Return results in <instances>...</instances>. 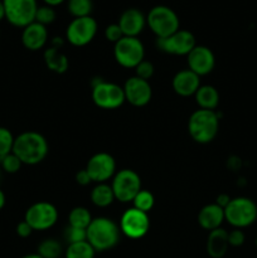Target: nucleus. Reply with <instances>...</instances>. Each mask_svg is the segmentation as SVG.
Returning a JSON list of instances; mask_svg holds the SVG:
<instances>
[{"mask_svg": "<svg viewBox=\"0 0 257 258\" xmlns=\"http://www.w3.org/2000/svg\"><path fill=\"white\" fill-rule=\"evenodd\" d=\"M86 170L92 181L97 184L106 183L115 175L116 161L110 154L97 153L88 160Z\"/></svg>", "mask_w": 257, "mask_h": 258, "instance_id": "nucleus-14", "label": "nucleus"}, {"mask_svg": "<svg viewBox=\"0 0 257 258\" xmlns=\"http://www.w3.org/2000/svg\"><path fill=\"white\" fill-rule=\"evenodd\" d=\"M92 219L93 218L91 217V213L85 207H76L70 212V216H68L70 226L81 229H87Z\"/></svg>", "mask_w": 257, "mask_h": 258, "instance_id": "nucleus-25", "label": "nucleus"}, {"mask_svg": "<svg viewBox=\"0 0 257 258\" xmlns=\"http://www.w3.org/2000/svg\"><path fill=\"white\" fill-rule=\"evenodd\" d=\"M95 248L87 241L68 244L66 258H93Z\"/></svg>", "mask_w": 257, "mask_h": 258, "instance_id": "nucleus-26", "label": "nucleus"}, {"mask_svg": "<svg viewBox=\"0 0 257 258\" xmlns=\"http://www.w3.org/2000/svg\"><path fill=\"white\" fill-rule=\"evenodd\" d=\"M76 181H77L80 185L86 186V185H88V184H90L92 180H91L87 170H86V169H82V170H80L77 174H76Z\"/></svg>", "mask_w": 257, "mask_h": 258, "instance_id": "nucleus-38", "label": "nucleus"}, {"mask_svg": "<svg viewBox=\"0 0 257 258\" xmlns=\"http://www.w3.org/2000/svg\"><path fill=\"white\" fill-rule=\"evenodd\" d=\"M5 18V9L4 4H3V0H0V22Z\"/></svg>", "mask_w": 257, "mask_h": 258, "instance_id": "nucleus-41", "label": "nucleus"}, {"mask_svg": "<svg viewBox=\"0 0 257 258\" xmlns=\"http://www.w3.org/2000/svg\"><path fill=\"white\" fill-rule=\"evenodd\" d=\"M232 198H229V196H227V194H219L218 197H217V201H216V204H218L219 207H222V208H226L227 206H228V203L231 202Z\"/></svg>", "mask_w": 257, "mask_h": 258, "instance_id": "nucleus-39", "label": "nucleus"}, {"mask_svg": "<svg viewBox=\"0 0 257 258\" xmlns=\"http://www.w3.org/2000/svg\"><path fill=\"white\" fill-rule=\"evenodd\" d=\"M0 165L4 169V171L9 174H14L19 171L20 166H22V161L19 160V158L14 153H10L0 158Z\"/></svg>", "mask_w": 257, "mask_h": 258, "instance_id": "nucleus-32", "label": "nucleus"}, {"mask_svg": "<svg viewBox=\"0 0 257 258\" xmlns=\"http://www.w3.org/2000/svg\"><path fill=\"white\" fill-rule=\"evenodd\" d=\"M197 45L196 37L189 30L179 29L166 38H158L156 47L164 53L175 55H188Z\"/></svg>", "mask_w": 257, "mask_h": 258, "instance_id": "nucleus-12", "label": "nucleus"}, {"mask_svg": "<svg viewBox=\"0 0 257 258\" xmlns=\"http://www.w3.org/2000/svg\"><path fill=\"white\" fill-rule=\"evenodd\" d=\"M189 70L196 75L206 76L213 71L216 64V58L213 52L206 45H196L191 52L186 55Z\"/></svg>", "mask_w": 257, "mask_h": 258, "instance_id": "nucleus-16", "label": "nucleus"}, {"mask_svg": "<svg viewBox=\"0 0 257 258\" xmlns=\"http://www.w3.org/2000/svg\"><path fill=\"white\" fill-rule=\"evenodd\" d=\"M5 206V196L3 193V190H0V209Z\"/></svg>", "mask_w": 257, "mask_h": 258, "instance_id": "nucleus-42", "label": "nucleus"}, {"mask_svg": "<svg viewBox=\"0 0 257 258\" xmlns=\"http://www.w3.org/2000/svg\"><path fill=\"white\" fill-rule=\"evenodd\" d=\"M244 233L241 231V229H233L232 232L228 233V242H229V246L232 247H239L244 243Z\"/></svg>", "mask_w": 257, "mask_h": 258, "instance_id": "nucleus-36", "label": "nucleus"}, {"mask_svg": "<svg viewBox=\"0 0 257 258\" xmlns=\"http://www.w3.org/2000/svg\"><path fill=\"white\" fill-rule=\"evenodd\" d=\"M122 88L125 93V100L135 107H143L148 105L153 96V90L149 81L141 80L136 76L128 78Z\"/></svg>", "mask_w": 257, "mask_h": 258, "instance_id": "nucleus-15", "label": "nucleus"}, {"mask_svg": "<svg viewBox=\"0 0 257 258\" xmlns=\"http://www.w3.org/2000/svg\"><path fill=\"white\" fill-rule=\"evenodd\" d=\"M5 19L12 25L25 28L35 20L37 0H3Z\"/></svg>", "mask_w": 257, "mask_h": 258, "instance_id": "nucleus-7", "label": "nucleus"}, {"mask_svg": "<svg viewBox=\"0 0 257 258\" xmlns=\"http://www.w3.org/2000/svg\"><path fill=\"white\" fill-rule=\"evenodd\" d=\"M97 33V23L92 17L75 18L66 30L67 40L75 47H83L92 42Z\"/></svg>", "mask_w": 257, "mask_h": 258, "instance_id": "nucleus-11", "label": "nucleus"}, {"mask_svg": "<svg viewBox=\"0 0 257 258\" xmlns=\"http://www.w3.org/2000/svg\"><path fill=\"white\" fill-rule=\"evenodd\" d=\"M87 242L95 248V251H107L117 244L120 239V228L110 218L98 217L92 219L88 226Z\"/></svg>", "mask_w": 257, "mask_h": 258, "instance_id": "nucleus-2", "label": "nucleus"}, {"mask_svg": "<svg viewBox=\"0 0 257 258\" xmlns=\"http://www.w3.org/2000/svg\"><path fill=\"white\" fill-rule=\"evenodd\" d=\"M229 247L228 232L223 228L211 231L207 239V252L212 258H222L227 253Z\"/></svg>", "mask_w": 257, "mask_h": 258, "instance_id": "nucleus-22", "label": "nucleus"}, {"mask_svg": "<svg viewBox=\"0 0 257 258\" xmlns=\"http://www.w3.org/2000/svg\"><path fill=\"white\" fill-rule=\"evenodd\" d=\"M62 253V246L53 238H47L38 246V254L42 258H58Z\"/></svg>", "mask_w": 257, "mask_h": 258, "instance_id": "nucleus-27", "label": "nucleus"}, {"mask_svg": "<svg viewBox=\"0 0 257 258\" xmlns=\"http://www.w3.org/2000/svg\"><path fill=\"white\" fill-rule=\"evenodd\" d=\"M219 117L216 111L212 110H197L189 117L188 130L196 143L208 144L218 134Z\"/></svg>", "mask_w": 257, "mask_h": 258, "instance_id": "nucleus-3", "label": "nucleus"}, {"mask_svg": "<svg viewBox=\"0 0 257 258\" xmlns=\"http://www.w3.org/2000/svg\"><path fill=\"white\" fill-rule=\"evenodd\" d=\"M135 72H136V77L141 78V80L149 81L154 75L153 63L149 62V60L144 59L143 62H140L138 66H136Z\"/></svg>", "mask_w": 257, "mask_h": 258, "instance_id": "nucleus-34", "label": "nucleus"}, {"mask_svg": "<svg viewBox=\"0 0 257 258\" xmlns=\"http://www.w3.org/2000/svg\"><path fill=\"white\" fill-rule=\"evenodd\" d=\"M48 42V30L47 27L33 22L32 24L23 28L22 43L27 49L38 50L42 49Z\"/></svg>", "mask_w": 257, "mask_h": 258, "instance_id": "nucleus-20", "label": "nucleus"}, {"mask_svg": "<svg viewBox=\"0 0 257 258\" xmlns=\"http://www.w3.org/2000/svg\"><path fill=\"white\" fill-rule=\"evenodd\" d=\"M116 62L125 68H135L145 57V49L138 37H122L113 47Z\"/></svg>", "mask_w": 257, "mask_h": 258, "instance_id": "nucleus-6", "label": "nucleus"}, {"mask_svg": "<svg viewBox=\"0 0 257 258\" xmlns=\"http://www.w3.org/2000/svg\"><path fill=\"white\" fill-rule=\"evenodd\" d=\"M150 228L149 216L136 208H128L120 221V231L131 239L143 238Z\"/></svg>", "mask_w": 257, "mask_h": 258, "instance_id": "nucleus-13", "label": "nucleus"}, {"mask_svg": "<svg viewBox=\"0 0 257 258\" xmlns=\"http://www.w3.org/2000/svg\"><path fill=\"white\" fill-rule=\"evenodd\" d=\"M123 37L122 30L118 27L117 23H113V24H110L106 27L105 29V38L108 40V42H112L113 44L117 43L121 38Z\"/></svg>", "mask_w": 257, "mask_h": 258, "instance_id": "nucleus-35", "label": "nucleus"}, {"mask_svg": "<svg viewBox=\"0 0 257 258\" xmlns=\"http://www.w3.org/2000/svg\"><path fill=\"white\" fill-rule=\"evenodd\" d=\"M133 203H134V208L148 213V212H150L151 209H153L154 203H155V199H154V196L150 193V191L143 190V189H141V190L136 194L135 198H134Z\"/></svg>", "mask_w": 257, "mask_h": 258, "instance_id": "nucleus-29", "label": "nucleus"}, {"mask_svg": "<svg viewBox=\"0 0 257 258\" xmlns=\"http://www.w3.org/2000/svg\"><path fill=\"white\" fill-rule=\"evenodd\" d=\"M45 3V5H49V7H57V5L62 4L66 0H43Z\"/></svg>", "mask_w": 257, "mask_h": 258, "instance_id": "nucleus-40", "label": "nucleus"}, {"mask_svg": "<svg viewBox=\"0 0 257 258\" xmlns=\"http://www.w3.org/2000/svg\"><path fill=\"white\" fill-rule=\"evenodd\" d=\"M111 188L118 202L128 203L133 202L136 194L141 190V179L136 171L131 169H122L113 175Z\"/></svg>", "mask_w": 257, "mask_h": 258, "instance_id": "nucleus-8", "label": "nucleus"}, {"mask_svg": "<svg viewBox=\"0 0 257 258\" xmlns=\"http://www.w3.org/2000/svg\"><path fill=\"white\" fill-rule=\"evenodd\" d=\"M224 219V209L216 203L203 207L198 214L199 226L207 231L221 228Z\"/></svg>", "mask_w": 257, "mask_h": 258, "instance_id": "nucleus-21", "label": "nucleus"}, {"mask_svg": "<svg viewBox=\"0 0 257 258\" xmlns=\"http://www.w3.org/2000/svg\"><path fill=\"white\" fill-rule=\"evenodd\" d=\"M55 20V12L53 9V7L49 5H43V7H38L37 13H35V20L34 22L39 23V24L47 25L52 24Z\"/></svg>", "mask_w": 257, "mask_h": 258, "instance_id": "nucleus-30", "label": "nucleus"}, {"mask_svg": "<svg viewBox=\"0 0 257 258\" xmlns=\"http://www.w3.org/2000/svg\"><path fill=\"white\" fill-rule=\"evenodd\" d=\"M22 258H42L39 256V254H27V256H24V257H22Z\"/></svg>", "mask_w": 257, "mask_h": 258, "instance_id": "nucleus-43", "label": "nucleus"}, {"mask_svg": "<svg viewBox=\"0 0 257 258\" xmlns=\"http://www.w3.org/2000/svg\"><path fill=\"white\" fill-rule=\"evenodd\" d=\"M92 100L96 106L103 110H115L125 102L123 88L116 83L97 81L93 83Z\"/></svg>", "mask_w": 257, "mask_h": 258, "instance_id": "nucleus-9", "label": "nucleus"}, {"mask_svg": "<svg viewBox=\"0 0 257 258\" xmlns=\"http://www.w3.org/2000/svg\"><path fill=\"white\" fill-rule=\"evenodd\" d=\"M224 218L234 228L242 229L253 224L257 219V206L252 199L237 197L224 208Z\"/></svg>", "mask_w": 257, "mask_h": 258, "instance_id": "nucleus-4", "label": "nucleus"}, {"mask_svg": "<svg viewBox=\"0 0 257 258\" xmlns=\"http://www.w3.org/2000/svg\"><path fill=\"white\" fill-rule=\"evenodd\" d=\"M194 96H196V102L203 110L214 111L219 103V93L213 86H201Z\"/></svg>", "mask_w": 257, "mask_h": 258, "instance_id": "nucleus-23", "label": "nucleus"}, {"mask_svg": "<svg viewBox=\"0 0 257 258\" xmlns=\"http://www.w3.org/2000/svg\"><path fill=\"white\" fill-rule=\"evenodd\" d=\"M117 24L122 30L123 37H138L145 28L146 18L140 10L131 8L120 15Z\"/></svg>", "mask_w": 257, "mask_h": 258, "instance_id": "nucleus-18", "label": "nucleus"}, {"mask_svg": "<svg viewBox=\"0 0 257 258\" xmlns=\"http://www.w3.org/2000/svg\"><path fill=\"white\" fill-rule=\"evenodd\" d=\"M65 239L70 244L77 243V242L87 241V231L81 228H75V227H67L65 231Z\"/></svg>", "mask_w": 257, "mask_h": 258, "instance_id": "nucleus-33", "label": "nucleus"}, {"mask_svg": "<svg viewBox=\"0 0 257 258\" xmlns=\"http://www.w3.org/2000/svg\"><path fill=\"white\" fill-rule=\"evenodd\" d=\"M171 85L176 95L181 97H189L196 95L198 88L201 87V77L188 68L176 73Z\"/></svg>", "mask_w": 257, "mask_h": 258, "instance_id": "nucleus-19", "label": "nucleus"}, {"mask_svg": "<svg viewBox=\"0 0 257 258\" xmlns=\"http://www.w3.org/2000/svg\"><path fill=\"white\" fill-rule=\"evenodd\" d=\"M13 153L22 164L35 165L45 159L48 154V143L43 135L35 131H27L14 139Z\"/></svg>", "mask_w": 257, "mask_h": 258, "instance_id": "nucleus-1", "label": "nucleus"}, {"mask_svg": "<svg viewBox=\"0 0 257 258\" xmlns=\"http://www.w3.org/2000/svg\"><path fill=\"white\" fill-rule=\"evenodd\" d=\"M92 8V0H68V12L75 18L90 17Z\"/></svg>", "mask_w": 257, "mask_h": 258, "instance_id": "nucleus-28", "label": "nucleus"}, {"mask_svg": "<svg viewBox=\"0 0 257 258\" xmlns=\"http://www.w3.org/2000/svg\"><path fill=\"white\" fill-rule=\"evenodd\" d=\"M115 199L112 188L106 183L97 184L91 191V201L98 208H106V207L111 206Z\"/></svg>", "mask_w": 257, "mask_h": 258, "instance_id": "nucleus-24", "label": "nucleus"}, {"mask_svg": "<svg viewBox=\"0 0 257 258\" xmlns=\"http://www.w3.org/2000/svg\"><path fill=\"white\" fill-rule=\"evenodd\" d=\"M58 219V211L48 202H38L30 206L25 212L24 221L33 231H45L52 228Z\"/></svg>", "mask_w": 257, "mask_h": 258, "instance_id": "nucleus-10", "label": "nucleus"}, {"mask_svg": "<svg viewBox=\"0 0 257 258\" xmlns=\"http://www.w3.org/2000/svg\"><path fill=\"white\" fill-rule=\"evenodd\" d=\"M62 47V38H54L52 40V43H50L49 47L44 50V54H43V58H44L45 66L48 67V70H50L54 73H58V75L65 73L68 70V66H70L68 58L60 50Z\"/></svg>", "mask_w": 257, "mask_h": 258, "instance_id": "nucleus-17", "label": "nucleus"}, {"mask_svg": "<svg viewBox=\"0 0 257 258\" xmlns=\"http://www.w3.org/2000/svg\"><path fill=\"white\" fill-rule=\"evenodd\" d=\"M32 232H33V228L25 221L20 222V223L17 226V233L18 236L22 237V238H27V237H29L30 234H32Z\"/></svg>", "mask_w": 257, "mask_h": 258, "instance_id": "nucleus-37", "label": "nucleus"}, {"mask_svg": "<svg viewBox=\"0 0 257 258\" xmlns=\"http://www.w3.org/2000/svg\"><path fill=\"white\" fill-rule=\"evenodd\" d=\"M254 242H256V246H257V237H256V241H254Z\"/></svg>", "mask_w": 257, "mask_h": 258, "instance_id": "nucleus-44", "label": "nucleus"}, {"mask_svg": "<svg viewBox=\"0 0 257 258\" xmlns=\"http://www.w3.org/2000/svg\"><path fill=\"white\" fill-rule=\"evenodd\" d=\"M14 136L8 128L0 127V158L13 153Z\"/></svg>", "mask_w": 257, "mask_h": 258, "instance_id": "nucleus-31", "label": "nucleus"}, {"mask_svg": "<svg viewBox=\"0 0 257 258\" xmlns=\"http://www.w3.org/2000/svg\"><path fill=\"white\" fill-rule=\"evenodd\" d=\"M146 23L156 38H166L179 30V18L173 9L165 5H156L149 12Z\"/></svg>", "mask_w": 257, "mask_h": 258, "instance_id": "nucleus-5", "label": "nucleus"}]
</instances>
